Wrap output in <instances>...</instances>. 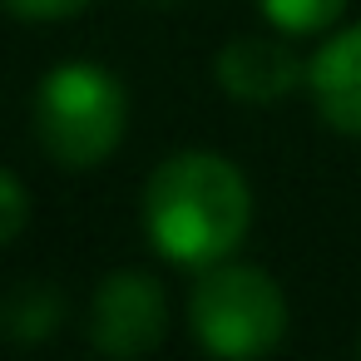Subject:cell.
<instances>
[{"mask_svg":"<svg viewBox=\"0 0 361 361\" xmlns=\"http://www.w3.org/2000/svg\"><path fill=\"white\" fill-rule=\"evenodd\" d=\"M139 218L159 257L173 267H213L247 238L252 188L233 159L213 149H178L149 173Z\"/></svg>","mask_w":361,"mask_h":361,"instance_id":"1","label":"cell"},{"mask_svg":"<svg viewBox=\"0 0 361 361\" xmlns=\"http://www.w3.org/2000/svg\"><path fill=\"white\" fill-rule=\"evenodd\" d=\"M30 129L50 164L60 169H99L129 129V99L119 75H109L94 60H65L55 65L30 99Z\"/></svg>","mask_w":361,"mask_h":361,"instance_id":"2","label":"cell"},{"mask_svg":"<svg viewBox=\"0 0 361 361\" xmlns=\"http://www.w3.org/2000/svg\"><path fill=\"white\" fill-rule=\"evenodd\" d=\"M188 326L208 356L252 361L282 346L287 297L272 272L223 257L213 267H198V282L188 292Z\"/></svg>","mask_w":361,"mask_h":361,"instance_id":"3","label":"cell"},{"mask_svg":"<svg viewBox=\"0 0 361 361\" xmlns=\"http://www.w3.org/2000/svg\"><path fill=\"white\" fill-rule=\"evenodd\" d=\"M164 331H169V297H164L154 272L119 267L94 287V297H90V341H94V351L134 361V356L154 351L164 341Z\"/></svg>","mask_w":361,"mask_h":361,"instance_id":"4","label":"cell"},{"mask_svg":"<svg viewBox=\"0 0 361 361\" xmlns=\"http://www.w3.org/2000/svg\"><path fill=\"white\" fill-rule=\"evenodd\" d=\"M218 85L243 104H277L307 85V65L272 35H238L218 50Z\"/></svg>","mask_w":361,"mask_h":361,"instance_id":"5","label":"cell"},{"mask_svg":"<svg viewBox=\"0 0 361 361\" xmlns=\"http://www.w3.org/2000/svg\"><path fill=\"white\" fill-rule=\"evenodd\" d=\"M307 94L317 114L336 129L361 139V20L326 35L307 60Z\"/></svg>","mask_w":361,"mask_h":361,"instance_id":"6","label":"cell"},{"mask_svg":"<svg viewBox=\"0 0 361 361\" xmlns=\"http://www.w3.org/2000/svg\"><path fill=\"white\" fill-rule=\"evenodd\" d=\"M257 11L282 35H322L326 25L341 20L346 0H257Z\"/></svg>","mask_w":361,"mask_h":361,"instance_id":"7","label":"cell"},{"mask_svg":"<svg viewBox=\"0 0 361 361\" xmlns=\"http://www.w3.org/2000/svg\"><path fill=\"white\" fill-rule=\"evenodd\" d=\"M6 322H11V331L20 341H45L55 331V322H60L55 287H25V292H16L11 307H6Z\"/></svg>","mask_w":361,"mask_h":361,"instance_id":"8","label":"cell"},{"mask_svg":"<svg viewBox=\"0 0 361 361\" xmlns=\"http://www.w3.org/2000/svg\"><path fill=\"white\" fill-rule=\"evenodd\" d=\"M25 228H30V193L11 169H0V247H11Z\"/></svg>","mask_w":361,"mask_h":361,"instance_id":"9","label":"cell"},{"mask_svg":"<svg viewBox=\"0 0 361 361\" xmlns=\"http://www.w3.org/2000/svg\"><path fill=\"white\" fill-rule=\"evenodd\" d=\"M16 20H35V25H55V20H75L80 11H90V0H0Z\"/></svg>","mask_w":361,"mask_h":361,"instance_id":"10","label":"cell"},{"mask_svg":"<svg viewBox=\"0 0 361 361\" xmlns=\"http://www.w3.org/2000/svg\"><path fill=\"white\" fill-rule=\"evenodd\" d=\"M356 351H361V336H356Z\"/></svg>","mask_w":361,"mask_h":361,"instance_id":"11","label":"cell"}]
</instances>
